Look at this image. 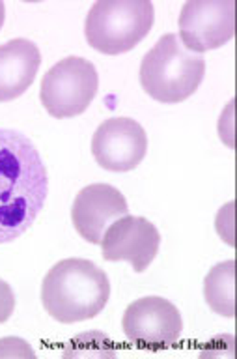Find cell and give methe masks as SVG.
Returning a JSON list of instances; mask_svg holds the SVG:
<instances>
[{"label":"cell","mask_w":237,"mask_h":359,"mask_svg":"<svg viewBox=\"0 0 237 359\" xmlns=\"http://www.w3.org/2000/svg\"><path fill=\"white\" fill-rule=\"evenodd\" d=\"M13 309H15V294L6 280L0 279V324L10 320Z\"/></svg>","instance_id":"obj_15"},{"label":"cell","mask_w":237,"mask_h":359,"mask_svg":"<svg viewBox=\"0 0 237 359\" xmlns=\"http://www.w3.org/2000/svg\"><path fill=\"white\" fill-rule=\"evenodd\" d=\"M99 88L96 66L80 56L57 62L41 81L40 100L55 118L79 116L90 107Z\"/></svg>","instance_id":"obj_5"},{"label":"cell","mask_w":237,"mask_h":359,"mask_svg":"<svg viewBox=\"0 0 237 359\" xmlns=\"http://www.w3.org/2000/svg\"><path fill=\"white\" fill-rule=\"evenodd\" d=\"M161 245L157 226L144 217L124 215L114 221L103 234V258L108 262L125 260L136 273H142L155 260Z\"/></svg>","instance_id":"obj_9"},{"label":"cell","mask_w":237,"mask_h":359,"mask_svg":"<svg viewBox=\"0 0 237 359\" xmlns=\"http://www.w3.org/2000/svg\"><path fill=\"white\" fill-rule=\"evenodd\" d=\"M110 297V283L99 266L85 258L55 264L41 285V303L51 318L75 324L96 318Z\"/></svg>","instance_id":"obj_2"},{"label":"cell","mask_w":237,"mask_h":359,"mask_svg":"<svg viewBox=\"0 0 237 359\" xmlns=\"http://www.w3.org/2000/svg\"><path fill=\"white\" fill-rule=\"evenodd\" d=\"M129 213L127 201L116 187L94 184L79 191L71 208V221L82 240L101 245L105 230Z\"/></svg>","instance_id":"obj_10"},{"label":"cell","mask_w":237,"mask_h":359,"mask_svg":"<svg viewBox=\"0 0 237 359\" xmlns=\"http://www.w3.org/2000/svg\"><path fill=\"white\" fill-rule=\"evenodd\" d=\"M113 341L101 331H88L69 341L64 358H114Z\"/></svg>","instance_id":"obj_13"},{"label":"cell","mask_w":237,"mask_h":359,"mask_svg":"<svg viewBox=\"0 0 237 359\" xmlns=\"http://www.w3.org/2000/svg\"><path fill=\"white\" fill-rule=\"evenodd\" d=\"M206 60L181 43L178 34H164L141 64L144 92L159 103L174 105L191 97L202 84Z\"/></svg>","instance_id":"obj_3"},{"label":"cell","mask_w":237,"mask_h":359,"mask_svg":"<svg viewBox=\"0 0 237 359\" xmlns=\"http://www.w3.org/2000/svg\"><path fill=\"white\" fill-rule=\"evenodd\" d=\"M125 337L142 348L159 350L180 341L183 318L174 303L159 296L141 297L125 309L122 320Z\"/></svg>","instance_id":"obj_7"},{"label":"cell","mask_w":237,"mask_h":359,"mask_svg":"<svg viewBox=\"0 0 237 359\" xmlns=\"http://www.w3.org/2000/svg\"><path fill=\"white\" fill-rule=\"evenodd\" d=\"M41 64L38 45L30 39H12L0 45V103L17 100L34 83Z\"/></svg>","instance_id":"obj_11"},{"label":"cell","mask_w":237,"mask_h":359,"mask_svg":"<svg viewBox=\"0 0 237 359\" xmlns=\"http://www.w3.org/2000/svg\"><path fill=\"white\" fill-rule=\"evenodd\" d=\"M234 0H189L180 13V39L187 49L202 55L234 38Z\"/></svg>","instance_id":"obj_6"},{"label":"cell","mask_w":237,"mask_h":359,"mask_svg":"<svg viewBox=\"0 0 237 359\" xmlns=\"http://www.w3.org/2000/svg\"><path fill=\"white\" fill-rule=\"evenodd\" d=\"M153 19L150 0H99L86 15V41L103 55H122L146 38Z\"/></svg>","instance_id":"obj_4"},{"label":"cell","mask_w":237,"mask_h":359,"mask_svg":"<svg viewBox=\"0 0 237 359\" xmlns=\"http://www.w3.org/2000/svg\"><path fill=\"white\" fill-rule=\"evenodd\" d=\"M203 297L213 313L231 318L236 314V262L226 260L211 268L203 280Z\"/></svg>","instance_id":"obj_12"},{"label":"cell","mask_w":237,"mask_h":359,"mask_svg":"<svg viewBox=\"0 0 237 359\" xmlns=\"http://www.w3.org/2000/svg\"><path fill=\"white\" fill-rule=\"evenodd\" d=\"M148 135L131 118H108L96 129L92 154L99 167L113 172H129L146 157Z\"/></svg>","instance_id":"obj_8"},{"label":"cell","mask_w":237,"mask_h":359,"mask_svg":"<svg viewBox=\"0 0 237 359\" xmlns=\"http://www.w3.org/2000/svg\"><path fill=\"white\" fill-rule=\"evenodd\" d=\"M49 176L27 135L0 129V243H10L34 224L45 206Z\"/></svg>","instance_id":"obj_1"},{"label":"cell","mask_w":237,"mask_h":359,"mask_svg":"<svg viewBox=\"0 0 237 359\" xmlns=\"http://www.w3.org/2000/svg\"><path fill=\"white\" fill-rule=\"evenodd\" d=\"M4 19H6V6L4 2H0V28L4 25Z\"/></svg>","instance_id":"obj_16"},{"label":"cell","mask_w":237,"mask_h":359,"mask_svg":"<svg viewBox=\"0 0 237 359\" xmlns=\"http://www.w3.org/2000/svg\"><path fill=\"white\" fill-rule=\"evenodd\" d=\"M0 358H36L34 350L23 339L17 337H6L0 339Z\"/></svg>","instance_id":"obj_14"}]
</instances>
